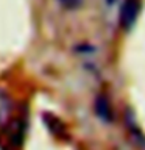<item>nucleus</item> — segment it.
Masks as SVG:
<instances>
[{"mask_svg": "<svg viewBox=\"0 0 145 150\" xmlns=\"http://www.w3.org/2000/svg\"><path fill=\"white\" fill-rule=\"evenodd\" d=\"M95 112H97V116L105 122H112V119H114L111 102L108 100V97L105 94H100V96L95 98Z\"/></svg>", "mask_w": 145, "mask_h": 150, "instance_id": "nucleus-3", "label": "nucleus"}, {"mask_svg": "<svg viewBox=\"0 0 145 150\" xmlns=\"http://www.w3.org/2000/svg\"><path fill=\"white\" fill-rule=\"evenodd\" d=\"M140 11V0H125L120 9V25L123 30H131L137 21Z\"/></svg>", "mask_w": 145, "mask_h": 150, "instance_id": "nucleus-2", "label": "nucleus"}, {"mask_svg": "<svg viewBox=\"0 0 145 150\" xmlns=\"http://www.w3.org/2000/svg\"><path fill=\"white\" fill-rule=\"evenodd\" d=\"M44 122H45V125L49 127V130L55 136H58V138H64L65 133H67V130H65V124L59 119V117H56L55 114H51V112H44Z\"/></svg>", "mask_w": 145, "mask_h": 150, "instance_id": "nucleus-4", "label": "nucleus"}, {"mask_svg": "<svg viewBox=\"0 0 145 150\" xmlns=\"http://www.w3.org/2000/svg\"><path fill=\"white\" fill-rule=\"evenodd\" d=\"M13 100L5 92L0 91V127L5 125L6 134L9 136L11 144L16 147L17 142L22 144L23 133H25V119L23 117H14L13 112Z\"/></svg>", "mask_w": 145, "mask_h": 150, "instance_id": "nucleus-1", "label": "nucleus"}, {"mask_svg": "<svg viewBox=\"0 0 145 150\" xmlns=\"http://www.w3.org/2000/svg\"><path fill=\"white\" fill-rule=\"evenodd\" d=\"M114 2H115V0H106L108 5H114Z\"/></svg>", "mask_w": 145, "mask_h": 150, "instance_id": "nucleus-6", "label": "nucleus"}, {"mask_svg": "<svg viewBox=\"0 0 145 150\" xmlns=\"http://www.w3.org/2000/svg\"><path fill=\"white\" fill-rule=\"evenodd\" d=\"M59 3L63 5V6L69 8V9H75V8L81 6L83 0H59Z\"/></svg>", "mask_w": 145, "mask_h": 150, "instance_id": "nucleus-5", "label": "nucleus"}]
</instances>
